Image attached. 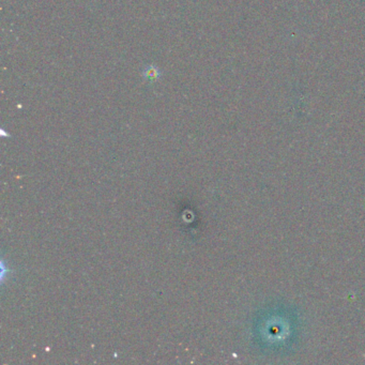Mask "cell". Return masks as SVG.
<instances>
[{
  "label": "cell",
  "instance_id": "obj_1",
  "mask_svg": "<svg viewBox=\"0 0 365 365\" xmlns=\"http://www.w3.org/2000/svg\"><path fill=\"white\" fill-rule=\"evenodd\" d=\"M142 76H144V78L147 81L156 82L161 77V71L156 66L149 64V66H147L144 70H142Z\"/></svg>",
  "mask_w": 365,
  "mask_h": 365
}]
</instances>
